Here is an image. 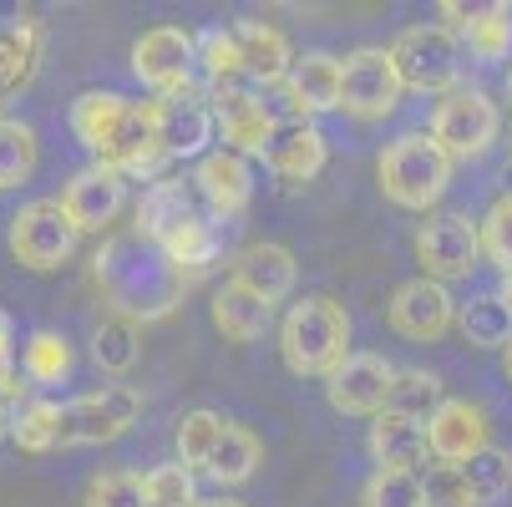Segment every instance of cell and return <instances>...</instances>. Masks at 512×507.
I'll return each mask as SVG.
<instances>
[{
    "instance_id": "7dc6e473",
    "label": "cell",
    "mask_w": 512,
    "mask_h": 507,
    "mask_svg": "<svg viewBox=\"0 0 512 507\" xmlns=\"http://www.w3.org/2000/svg\"><path fill=\"white\" fill-rule=\"evenodd\" d=\"M502 366H507V381H512V340L502 345Z\"/></svg>"
},
{
    "instance_id": "d590c367",
    "label": "cell",
    "mask_w": 512,
    "mask_h": 507,
    "mask_svg": "<svg viewBox=\"0 0 512 507\" xmlns=\"http://www.w3.org/2000/svg\"><path fill=\"white\" fill-rule=\"evenodd\" d=\"M193 41H198V66H203L208 87L244 82V71H239V46H234V31H229V26H208V31H198Z\"/></svg>"
},
{
    "instance_id": "6da1fadb",
    "label": "cell",
    "mask_w": 512,
    "mask_h": 507,
    "mask_svg": "<svg viewBox=\"0 0 512 507\" xmlns=\"http://www.w3.org/2000/svg\"><path fill=\"white\" fill-rule=\"evenodd\" d=\"M92 289L107 300V315L153 325L183 305L193 279H183L153 239H142L137 229H122L92 254Z\"/></svg>"
},
{
    "instance_id": "ba28073f",
    "label": "cell",
    "mask_w": 512,
    "mask_h": 507,
    "mask_svg": "<svg viewBox=\"0 0 512 507\" xmlns=\"http://www.w3.org/2000/svg\"><path fill=\"white\" fill-rule=\"evenodd\" d=\"M401 107V77L386 46H355L340 56V112L355 122H381Z\"/></svg>"
},
{
    "instance_id": "f6af8a7d",
    "label": "cell",
    "mask_w": 512,
    "mask_h": 507,
    "mask_svg": "<svg viewBox=\"0 0 512 507\" xmlns=\"http://www.w3.org/2000/svg\"><path fill=\"white\" fill-rule=\"evenodd\" d=\"M6 437H11V406L0 401V442H6Z\"/></svg>"
},
{
    "instance_id": "836d02e7",
    "label": "cell",
    "mask_w": 512,
    "mask_h": 507,
    "mask_svg": "<svg viewBox=\"0 0 512 507\" xmlns=\"http://www.w3.org/2000/svg\"><path fill=\"white\" fill-rule=\"evenodd\" d=\"M224 416L218 411H188V416H178V431H173V442H178V462L188 467V472H203V462L213 457V447H218V437H224Z\"/></svg>"
},
{
    "instance_id": "f1b7e54d",
    "label": "cell",
    "mask_w": 512,
    "mask_h": 507,
    "mask_svg": "<svg viewBox=\"0 0 512 507\" xmlns=\"http://www.w3.org/2000/svg\"><path fill=\"white\" fill-rule=\"evenodd\" d=\"M137 360H142V325H132L122 315H107L92 330V366L107 371V376H127Z\"/></svg>"
},
{
    "instance_id": "c3c4849f",
    "label": "cell",
    "mask_w": 512,
    "mask_h": 507,
    "mask_svg": "<svg viewBox=\"0 0 512 507\" xmlns=\"http://www.w3.org/2000/svg\"><path fill=\"white\" fill-rule=\"evenodd\" d=\"M507 102H512V71H507Z\"/></svg>"
},
{
    "instance_id": "8d00e7d4",
    "label": "cell",
    "mask_w": 512,
    "mask_h": 507,
    "mask_svg": "<svg viewBox=\"0 0 512 507\" xmlns=\"http://www.w3.org/2000/svg\"><path fill=\"white\" fill-rule=\"evenodd\" d=\"M142 502L148 507H193L198 482L183 462H158L153 472H142Z\"/></svg>"
},
{
    "instance_id": "7a4b0ae2",
    "label": "cell",
    "mask_w": 512,
    "mask_h": 507,
    "mask_svg": "<svg viewBox=\"0 0 512 507\" xmlns=\"http://www.w3.org/2000/svg\"><path fill=\"white\" fill-rule=\"evenodd\" d=\"M350 355V315L335 295H305L279 320V360L289 376L330 381Z\"/></svg>"
},
{
    "instance_id": "74e56055",
    "label": "cell",
    "mask_w": 512,
    "mask_h": 507,
    "mask_svg": "<svg viewBox=\"0 0 512 507\" xmlns=\"http://www.w3.org/2000/svg\"><path fill=\"white\" fill-rule=\"evenodd\" d=\"M467 487L477 492V502H497L512 492V452L507 447H482L472 462H462Z\"/></svg>"
},
{
    "instance_id": "1f68e13d",
    "label": "cell",
    "mask_w": 512,
    "mask_h": 507,
    "mask_svg": "<svg viewBox=\"0 0 512 507\" xmlns=\"http://www.w3.org/2000/svg\"><path fill=\"white\" fill-rule=\"evenodd\" d=\"M21 371L36 386L66 381L71 376V345H66V335L61 330H31L26 345H21Z\"/></svg>"
},
{
    "instance_id": "3957f363",
    "label": "cell",
    "mask_w": 512,
    "mask_h": 507,
    "mask_svg": "<svg viewBox=\"0 0 512 507\" xmlns=\"http://www.w3.org/2000/svg\"><path fill=\"white\" fill-rule=\"evenodd\" d=\"M452 158L431 142V132H401L396 142H386V153L376 158V183L381 193L406 208V213H426L442 203L447 183H452Z\"/></svg>"
},
{
    "instance_id": "7bdbcfd3",
    "label": "cell",
    "mask_w": 512,
    "mask_h": 507,
    "mask_svg": "<svg viewBox=\"0 0 512 507\" xmlns=\"http://www.w3.org/2000/svg\"><path fill=\"white\" fill-rule=\"evenodd\" d=\"M0 401H6V406L26 401V386L16 376V320L6 310H0Z\"/></svg>"
},
{
    "instance_id": "60d3db41",
    "label": "cell",
    "mask_w": 512,
    "mask_h": 507,
    "mask_svg": "<svg viewBox=\"0 0 512 507\" xmlns=\"http://www.w3.org/2000/svg\"><path fill=\"white\" fill-rule=\"evenodd\" d=\"M360 507H421L416 472H371L360 487Z\"/></svg>"
},
{
    "instance_id": "cb8c5ba5",
    "label": "cell",
    "mask_w": 512,
    "mask_h": 507,
    "mask_svg": "<svg viewBox=\"0 0 512 507\" xmlns=\"http://www.w3.org/2000/svg\"><path fill=\"white\" fill-rule=\"evenodd\" d=\"M365 447L376 457V472H416L431 457L426 452V421H411V416H396V411L371 416Z\"/></svg>"
},
{
    "instance_id": "4fadbf2b",
    "label": "cell",
    "mask_w": 512,
    "mask_h": 507,
    "mask_svg": "<svg viewBox=\"0 0 512 507\" xmlns=\"http://www.w3.org/2000/svg\"><path fill=\"white\" fill-rule=\"evenodd\" d=\"M482 447H492V421H487V406L482 401H467V396H447L426 416V452L447 467H462L472 462Z\"/></svg>"
},
{
    "instance_id": "d6986e66",
    "label": "cell",
    "mask_w": 512,
    "mask_h": 507,
    "mask_svg": "<svg viewBox=\"0 0 512 507\" xmlns=\"http://www.w3.org/2000/svg\"><path fill=\"white\" fill-rule=\"evenodd\" d=\"M153 127H158V142L168 163H183V158H203L208 142H213V117H208V102L203 92H183V97H158L153 102Z\"/></svg>"
},
{
    "instance_id": "4316f807",
    "label": "cell",
    "mask_w": 512,
    "mask_h": 507,
    "mask_svg": "<svg viewBox=\"0 0 512 507\" xmlns=\"http://www.w3.org/2000/svg\"><path fill=\"white\" fill-rule=\"evenodd\" d=\"M158 249L168 254V264L183 274V279H203L213 264H218V229L208 213H193V219H183L173 234L158 239Z\"/></svg>"
},
{
    "instance_id": "603a6c76",
    "label": "cell",
    "mask_w": 512,
    "mask_h": 507,
    "mask_svg": "<svg viewBox=\"0 0 512 507\" xmlns=\"http://www.w3.org/2000/svg\"><path fill=\"white\" fill-rule=\"evenodd\" d=\"M193 213H203L193 178H173V173H163L158 183H148V193L137 198V208H132V229H137L142 239H153V244H158V239L173 234L183 219H193Z\"/></svg>"
},
{
    "instance_id": "d6a6232c",
    "label": "cell",
    "mask_w": 512,
    "mask_h": 507,
    "mask_svg": "<svg viewBox=\"0 0 512 507\" xmlns=\"http://www.w3.org/2000/svg\"><path fill=\"white\" fill-rule=\"evenodd\" d=\"M56 421H61V406L46 401V396H31V401L11 406V437L6 442H16L21 452L41 457V452L56 447Z\"/></svg>"
},
{
    "instance_id": "83f0119b",
    "label": "cell",
    "mask_w": 512,
    "mask_h": 507,
    "mask_svg": "<svg viewBox=\"0 0 512 507\" xmlns=\"http://www.w3.org/2000/svg\"><path fill=\"white\" fill-rule=\"evenodd\" d=\"M269 320H274V310H269L264 300H254L249 289L229 284V279H224V289L213 295V330L224 335V340H234V345H254V340L269 330Z\"/></svg>"
},
{
    "instance_id": "f546056e",
    "label": "cell",
    "mask_w": 512,
    "mask_h": 507,
    "mask_svg": "<svg viewBox=\"0 0 512 507\" xmlns=\"http://www.w3.org/2000/svg\"><path fill=\"white\" fill-rule=\"evenodd\" d=\"M36 163H41L36 127H31V122L6 117V122H0V193H6V188H21V183H31Z\"/></svg>"
},
{
    "instance_id": "5bb4252c",
    "label": "cell",
    "mask_w": 512,
    "mask_h": 507,
    "mask_svg": "<svg viewBox=\"0 0 512 507\" xmlns=\"http://www.w3.org/2000/svg\"><path fill=\"white\" fill-rule=\"evenodd\" d=\"M386 320H391V330L401 335V340H421V345H431V340H442L452 325H457V300L447 295V284H436V279H406V284H396V295H391V305H386Z\"/></svg>"
},
{
    "instance_id": "7402d4cb",
    "label": "cell",
    "mask_w": 512,
    "mask_h": 507,
    "mask_svg": "<svg viewBox=\"0 0 512 507\" xmlns=\"http://www.w3.org/2000/svg\"><path fill=\"white\" fill-rule=\"evenodd\" d=\"M284 102L305 122L315 112H340V56H330V51L295 56V66L284 77Z\"/></svg>"
},
{
    "instance_id": "7c38bea8",
    "label": "cell",
    "mask_w": 512,
    "mask_h": 507,
    "mask_svg": "<svg viewBox=\"0 0 512 507\" xmlns=\"http://www.w3.org/2000/svg\"><path fill=\"white\" fill-rule=\"evenodd\" d=\"M56 203H61L66 224L77 234H102L122 219V208H127V178L102 168V163H87V168H77L66 178Z\"/></svg>"
},
{
    "instance_id": "b9f144b4",
    "label": "cell",
    "mask_w": 512,
    "mask_h": 507,
    "mask_svg": "<svg viewBox=\"0 0 512 507\" xmlns=\"http://www.w3.org/2000/svg\"><path fill=\"white\" fill-rule=\"evenodd\" d=\"M421 507H482V502H477V492L467 487L462 467L436 462V467L421 477Z\"/></svg>"
},
{
    "instance_id": "484cf974",
    "label": "cell",
    "mask_w": 512,
    "mask_h": 507,
    "mask_svg": "<svg viewBox=\"0 0 512 507\" xmlns=\"http://www.w3.org/2000/svg\"><path fill=\"white\" fill-rule=\"evenodd\" d=\"M259 467H264V442L254 437L249 426L229 421L224 437H218V447H213V457L203 462V477L218 482V487H244Z\"/></svg>"
},
{
    "instance_id": "8fae6325",
    "label": "cell",
    "mask_w": 512,
    "mask_h": 507,
    "mask_svg": "<svg viewBox=\"0 0 512 507\" xmlns=\"http://www.w3.org/2000/svg\"><path fill=\"white\" fill-rule=\"evenodd\" d=\"M482 259V244H477V219L457 208H442V213H426V224L416 229V264L426 269V279L436 284H452V279H467Z\"/></svg>"
},
{
    "instance_id": "bcb514c9",
    "label": "cell",
    "mask_w": 512,
    "mask_h": 507,
    "mask_svg": "<svg viewBox=\"0 0 512 507\" xmlns=\"http://www.w3.org/2000/svg\"><path fill=\"white\" fill-rule=\"evenodd\" d=\"M502 305H507V315H512V274H502V295H497Z\"/></svg>"
},
{
    "instance_id": "2e32d148",
    "label": "cell",
    "mask_w": 512,
    "mask_h": 507,
    "mask_svg": "<svg viewBox=\"0 0 512 507\" xmlns=\"http://www.w3.org/2000/svg\"><path fill=\"white\" fill-rule=\"evenodd\" d=\"M229 284L249 289L254 300H264V305L274 310L279 300L295 295L300 264H295V254H289L284 244H274V239H254V244H244V249L229 259Z\"/></svg>"
},
{
    "instance_id": "9a60e30c",
    "label": "cell",
    "mask_w": 512,
    "mask_h": 507,
    "mask_svg": "<svg viewBox=\"0 0 512 507\" xmlns=\"http://www.w3.org/2000/svg\"><path fill=\"white\" fill-rule=\"evenodd\" d=\"M391 376H396V366H391L386 355L350 350L345 366L325 381V401L340 416H381L386 411V396H391Z\"/></svg>"
},
{
    "instance_id": "8992f818",
    "label": "cell",
    "mask_w": 512,
    "mask_h": 507,
    "mask_svg": "<svg viewBox=\"0 0 512 507\" xmlns=\"http://www.w3.org/2000/svg\"><path fill=\"white\" fill-rule=\"evenodd\" d=\"M502 132V112L482 87H452L431 112V142L442 148L452 163L482 158Z\"/></svg>"
},
{
    "instance_id": "ee69618b",
    "label": "cell",
    "mask_w": 512,
    "mask_h": 507,
    "mask_svg": "<svg viewBox=\"0 0 512 507\" xmlns=\"http://www.w3.org/2000/svg\"><path fill=\"white\" fill-rule=\"evenodd\" d=\"M193 507H249V502H239V497H198Z\"/></svg>"
},
{
    "instance_id": "d4e9b609",
    "label": "cell",
    "mask_w": 512,
    "mask_h": 507,
    "mask_svg": "<svg viewBox=\"0 0 512 507\" xmlns=\"http://www.w3.org/2000/svg\"><path fill=\"white\" fill-rule=\"evenodd\" d=\"M127 112H132V97L102 92V87H92V92H82L77 102H71V132H77V142L92 153V163H102V153L112 148V137L122 132Z\"/></svg>"
},
{
    "instance_id": "ffe728a7",
    "label": "cell",
    "mask_w": 512,
    "mask_h": 507,
    "mask_svg": "<svg viewBox=\"0 0 512 507\" xmlns=\"http://www.w3.org/2000/svg\"><path fill=\"white\" fill-rule=\"evenodd\" d=\"M234 46H239V71L249 87H284L289 66H295V46L269 21H234Z\"/></svg>"
},
{
    "instance_id": "4dcf8cb0",
    "label": "cell",
    "mask_w": 512,
    "mask_h": 507,
    "mask_svg": "<svg viewBox=\"0 0 512 507\" xmlns=\"http://www.w3.org/2000/svg\"><path fill=\"white\" fill-rule=\"evenodd\" d=\"M442 376L436 371H421V366H406L391 376V396H386V411L396 416H411V421H426L436 406H442Z\"/></svg>"
},
{
    "instance_id": "30bf717a",
    "label": "cell",
    "mask_w": 512,
    "mask_h": 507,
    "mask_svg": "<svg viewBox=\"0 0 512 507\" xmlns=\"http://www.w3.org/2000/svg\"><path fill=\"white\" fill-rule=\"evenodd\" d=\"M208 102V117H213V132L224 137V153H239V158H264L269 148V132H274V112L269 102L249 87V82H224V87H208L203 92Z\"/></svg>"
},
{
    "instance_id": "5b68a950",
    "label": "cell",
    "mask_w": 512,
    "mask_h": 507,
    "mask_svg": "<svg viewBox=\"0 0 512 507\" xmlns=\"http://www.w3.org/2000/svg\"><path fill=\"white\" fill-rule=\"evenodd\" d=\"M142 416V391L137 386H97L61 406L56 421V447H107L127 437L132 421Z\"/></svg>"
},
{
    "instance_id": "9c48e42d",
    "label": "cell",
    "mask_w": 512,
    "mask_h": 507,
    "mask_svg": "<svg viewBox=\"0 0 512 507\" xmlns=\"http://www.w3.org/2000/svg\"><path fill=\"white\" fill-rule=\"evenodd\" d=\"M193 66H198V41L188 26H153L132 41V77L158 97L193 92L198 87Z\"/></svg>"
},
{
    "instance_id": "f35d334b",
    "label": "cell",
    "mask_w": 512,
    "mask_h": 507,
    "mask_svg": "<svg viewBox=\"0 0 512 507\" xmlns=\"http://www.w3.org/2000/svg\"><path fill=\"white\" fill-rule=\"evenodd\" d=\"M477 244L502 274H512V193H497L492 208L477 219Z\"/></svg>"
},
{
    "instance_id": "44dd1931",
    "label": "cell",
    "mask_w": 512,
    "mask_h": 507,
    "mask_svg": "<svg viewBox=\"0 0 512 507\" xmlns=\"http://www.w3.org/2000/svg\"><path fill=\"white\" fill-rule=\"evenodd\" d=\"M436 16H442L457 36V46H467L477 61H497L512 51V11L507 6H462V0H442L436 6Z\"/></svg>"
},
{
    "instance_id": "e575fe53",
    "label": "cell",
    "mask_w": 512,
    "mask_h": 507,
    "mask_svg": "<svg viewBox=\"0 0 512 507\" xmlns=\"http://www.w3.org/2000/svg\"><path fill=\"white\" fill-rule=\"evenodd\" d=\"M457 325H462L467 345H482V350H502V345L512 340V315H507V305H502L497 295H477V300L457 315Z\"/></svg>"
},
{
    "instance_id": "52a82bcc",
    "label": "cell",
    "mask_w": 512,
    "mask_h": 507,
    "mask_svg": "<svg viewBox=\"0 0 512 507\" xmlns=\"http://www.w3.org/2000/svg\"><path fill=\"white\" fill-rule=\"evenodd\" d=\"M77 229L66 224V213L56 198H36L26 208L11 213V229H6V244H11V259L31 274H51L61 269L71 254H77Z\"/></svg>"
},
{
    "instance_id": "681fc988",
    "label": "cell",
    "mask_w": 512,
    "mask_h": 507,
    "mask_svg": "<svg viewBox=\"0 0 512 507\" xmlns=\"http://www.w3.org/2000/svg\"><path fill=\"white\" fill-rule=\"evenodd\" d=\"M0 122H6V102H0Z\"/></svg>"
},
{
    "instance_id": "ac0fdd59",
    "label": "cell",
    "mask_w": 512,
    "mask_h": 507,
    "mask_svg": "<svg viewBox=\"0 0 512 507\" xmlns=\"http://www.w3.org/2000/svg\"><path fill=\"white\" fill-rule=\"evenodd\" d=\"M193 188L208 219H239V213L254 203V168L239 153H203L193 168Z\"/></svg>"
},
{
    "instance_id": "e0dca14e",
    "label": "cell",
    "mask_w": 512,
    "mask_h": 507,
    "mask_svg": "<svg viewBox=\"0 0 512 507\" xmlns=\"http://www.w3.org/2000/svg\"><path fill=\"white\" fill-rule=\"evenodd\" d=\"M325 163H330V142H325V132L315 122H305V117L274 122L269 148H264V168L274 178H284V183H315L325 173Z\"/></svg>"
},
{
    "instance_id": "ab89813d",
    "label": "cell",
    "mask_w": 512,
    "mask_h": 507,
    "mask_svg": "<svg viewBox=\"0 0 512 507\" xmlns=\"http://www.w3.org/2000/svg\"><path fill=\"white\" fill-rule=\"evenodd\" d=\"M82 507H148L142 502V472H127V467L97 472L82 492Z\"/></svg>"
},
{
    "instance_id": "277c9868",
    "label": "cell",
    "mask_w": 512,
    "mask_h": 507,
    "mask_svg": "<svg viewBox=\"0 0 512 507\" xmlns=\"http://www.w3.org/2000/svg\"><path fill=\"white\" fill-rule=\"evenodd\" d=\"M391 66L401 77V92H421V97H447L452 87H462V46L452 31L442 26H406L391 46Z\"/></svg>"
}]
</instances>
